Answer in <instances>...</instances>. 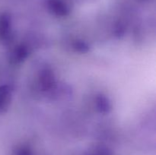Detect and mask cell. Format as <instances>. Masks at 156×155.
I'll list each match as a JSON object with an SVG mask.
<instances>
[{"label": "cell", "mask_w": 156, "mask_h": 155, "mask_svg": "<svg viewBox=\"0 0 156 155\" xmlns=\"http://www.w3.org/2000/svg\"><path fill=\"white\" fill-rule=\"evenodd\" d=\"M12 20L6 13L0 15V42L8 44L12 42Z\"/></svg>", "instance_id": "6da1fadb"}, {"label": "cell", "mask_w": 156, "mask_h": 155, "mask_svg": "<svg viewBox=\"0 0 156 155\" xmlns=\"http://www.w3.org/2000/svg\"><path fill=\"white\" fill-rule=\"evenodd\" d=\"M47 8L50 13L57 17L69 15L70 9L65 0H46Z\"/></svg>", "instance_id": "7a4b0ae2"}, {"label": "cell", "mask_w": 156, "mask_h": 155, "mask_svg": "<svg viewBox=\"0 0 156 155\" xmlns=\"http://www.w3.org/2000/svg\"><path fill=\"white\" fill-rule=\"evenodd\" d=\"M39 82L41 88L43 91H50L53 88L56 84V79L52 70L49 68H44L40 74Z\"/></svg>", "instance_id": "3957f363"}, {"label": "cell", "mask_w": 156, "mask_h": 155, "mask_svg": "<svg viewBox=\"0 0 156 155\" xmlns=\"http://www.w3.org/2000/svg\"><path fill=\"white\" fill-rule=\"evenodd\" d=\"M12 98V91L8 85L0 86V113L7 112Z\"/></svg>", "instance_id": "277c9868"}, {"label": "cell", "mask_w": 156, "mask_h": 155, "mask_svg": "<svg viewBox=\"0 0 156 155\" xmlns=\"http://www.w3.org/2000/svg\"><path fill=\"white\" fill-rule=\"evenodd\" d=\"M96 106L99 112L102 113H108L111 109V102L105 95H100L96 98Z\"/></svg>", "instance_id": "5b68a950"}, {"label": "cell", "mask_w": 156, "mask_h": 155, "mask_svg": "<svg viewBox=\"0 0 156 155\" xmlns=\"http://www.w3.org/2000/svg\"><path fill=\"white\" fill-rule=\"evenodd\" d=\"M27 53H27V50L26 47L23 46H18L17 48H15V50L12 53V60L15 61V62H22L27 58Z\"/></svg>", "instance_id": "8992f818"}, {"label": "cell", "mask_w": 156, "mask_h": 155, "mask_svg": "<svg viewBox=\"0 0 156 155\" xmlns=\"http://www.w3.org/2000/svg\"><path fill=\"white\" fill-rule=\"evenodd\" d=\"M85 155H113L112 152L105 146H96L90 149Z\"/></svg>", "instance_id": "52a82bcc"}, {"label": "cell", "mask_w": 156, "mask_h": 155, "mask_svg": "<svg viewBox=\"0 0 156 155\" xmlns=\"http://www.w3.org/2000/svg\"><path fill=\"white\" fill-rule=\"evenodd\" d=\"M74 48L76 51L79 52V53H87L89 50L88 44L82 40H78L75 43Z\"/></svg>", "instance_id": "ba28073f"}, {"label": "cell", "mask_w": 156, "mask_h": 155, "mask_svg": "<svg viewBox=\"0 0 156 155\" xmlns=\"http://www.w3.org/2000/svg\"><path fill=\"white\" fill-rule=\"evenodd\" d=\"M14 155H33V152L29 147L21 146L14 151Z\"/></svg>", "instance_id": "9c48e42d"}]
</instances>
